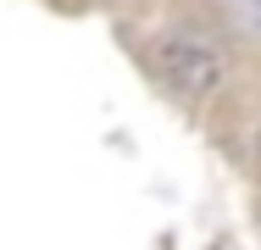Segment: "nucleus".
<instances>
[{
	"label": "nucleus",
	"instance_id": "nucleus-1",
	"mask_svg": "<svg viewBox=\"0 0 261 250\" xmlns=\"http://www.w3.org/2000/svg\"><path fill=\"white\" fill-rule=\"evenodd\" d=\"M150 67H156L167 84H178V89H189V95H200V89H217L222 84V56L200 39H156L150 45Z\"/></svg>",
	"mask_w": 261,
	"mask_h": 250
}]
</instances>
